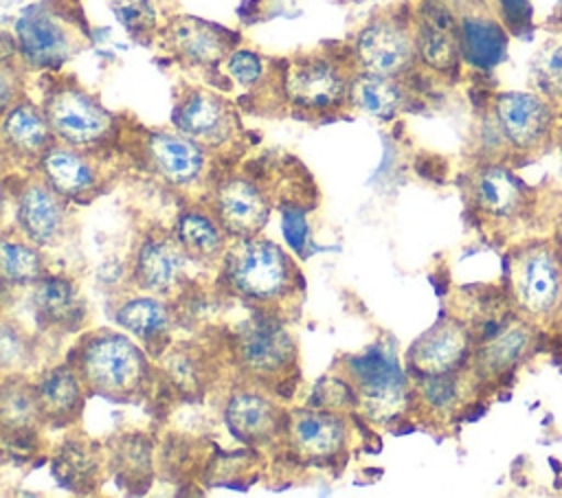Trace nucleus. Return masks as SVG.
Listing matches in <instances>:
<instances>
[{"label":"nucleus","instance_id":"nucleus-1","mask_svg":"<svg viewBox=\"0 0 562 498\" xmlns=\"http://www.w3.org/2000/svg\"><path fill=\"white\" fill-rule=\"evenodd\" d=\"M512 298L536 327L562 320V257L547 244H531L512 259Z\"/></svg>","mask_w":562,"mask_h":498},{"label":"nucleus","instance_id":"nucleus-2","mask_svg":"<svg viewBox=\"0 0 562 498\" xmlns=\"http://www.w3.org/2000/svg\"><path fill=\"white\" fill-rule=\"evenodd\" d=\"M79 46L72 20L48 2L26 9L15 20V48L29 66L57 68Z\"/></svg>","mask_w":562,"mask_h":498},{"label":"nucleus","instance_id":"nucleus-3","mask_svg":"<svg viewBox=\"0 0 562 498\" xmlns=\"http://www.w3.org/2000/svg\"><path fill=\"white\" fill-rule=\"evenodd\" d=\"M81 375L103 395H127L145 375V358L125 336L103 333L83 349Z\"/></svg>","mask_w":562,"mask_h":498},{"label":"nucleus","instance_id":"nucleus-4","mask_svg":"<svg viewBox=\"0 0 562 498\" xmlns=\"http://www.w3.org/2000/svg\"><path fill=\"white\" fill-rule=\"evenodd\" d=\"M492 121L516 151H538L553 134L555 110L540 92H501L494 97Z\"/></svg>","mask_w":562,"mask_h":498},{"label":"nucleus","instance_id":"nucleus-5","mask_svg":"<svg viewBox=\"0 0 562 498\" xmlns=\"http://www.w3.org/2000/svg\"><path fill=\"white\" fill-rule=\"evenodd\" d=\"M292 268L279 246L268 239L244 241L231 257V283L246 296L270 301L290 285Z\"/></svg>","mask_w":562,"mask_h":498},{"label":"nucleus","instance_id":"nucleus-6","mask_svg":"<svg viewBox=\"0 0 562 498\" xmlns=\"http://www.w3.org/2000/svg\"><path fill=\"white\" fill-rule=\"evenodd\" d=\"M349 373L356 380L367 412L373 417H389L402 408L406 397L404 375L391 349L375 344L360 355H353L349 360Z\"/></svg>","mask_w":562,"mask_h":498},{"label":"nucleus","instance_id":"nucleus-7","mask_svg":"<svg viewBox=\"0 0 562 498\" xmlns=\"http://www.w3.org/2000/svg\"><path fill=\"white\" fill-rule=\"evenodd\" d=\"M44 114L55 136L68 145H90L101 140L112 125V116L83 90L55 88L44 103Z\"/></svg>","mask_w":562,"mask_h":498},{"label":"nucleus","instance_id":"nucleus-8","mask_svg":"<svg viewBox=\"0 0 562 498\" xmlns=\"http://www.w3.org/2000/svg\"><path fill=\"white\" fill-rule=\"evenodd\" d=\"M415 48L437 72H454L461 55V26L446 0H422L415 18Z\"/></svg>","mask_w":562,"mask_h":498},{"label":"nucleus","instance_id":"nucleus-9","mask_svg":"<svg viewBox=\"0 0 562 498\" xmlns=\"http://www.w3.org/2000/svg\"><path fill=\"white\" fill-rule=\"evenodd\" d=\"M415 50V35L393 18L369 22L356 42V55L362 68L386 77L404 72L411 66Z\"/></svg>","mask_w":562,"mask_h":498},{"label":"nucleus","instance_id":"nucleus-10","mask_svg":"<svg viewBox=\"0 0 562 498\" xmlns=\"http://www.w3.org/2000/svg\"><path fill=\"white\" fill-rule=\"evenodd\" d=\"M340 68L325 57H305L288 70L285 90L292 103L305 110H327L349 97Z\"/></svg>","mask_w":562,"mask_h":498},{"label":"nucleus","instance_id":"nucleus-11","mask_svg":"<svg viewBox=\"0 0 562 498\" xmlns=\"http://www.w3.org/2000/svg\"><path fill=\"white\" fill-rule=\"evenodd\" d=\"M176 127L198 143L217 145L233 132V112L224 99L206 90H191L173 112Z\"/></svg>","mask_w":562,"mask_h":498},{"label":"nucleus","instance_id":"nucleus-12","mask_svg":"<svg viewBox=\"0 0 562 498\" xmlns=\"http://www.w3.org/2000/svg\"><path fill=\"white\" fill-rule=\"evenodd\" d=\"M167 42L178 57L195 66H211L228 55L235 37L233 33L211 22L184 15V18H176L169 24Z\"/></svg>","mask_w":562,"mask_h":498},{"label":"nucleus","instance_id":"nucleus-13","mask_svg":"<svg viewBox=\"0 0 562 498\" xmlns=\"http://www.w3.org/2000/svg\"><path fill=\"white\" fill-rule=\"evenodd\" d=\"M470 349V331L457 320H441L413 347V364L426 375L457 371Z\"/></svg>","mask_w":562,"mask_h":498},{"label":"nucleus","instance_id":"nucleus-14","mask_svg":"<svg viewBox=\"0 0 562 498\" xmlns=\"http://www.w3.org/2000/svg\"><path fill=\"white\" fill-rule=\"evenodd\" d=\"M536 347V325L525 320H509L496 336L483 342L476 353V373L481 377H498L516 369L531 355Z\"/></svg>","mask_w":562,"mask_h":498},{"label":"nucleus","instance_id":"nucleus-15","mask_svg":"<svg viewBox=\"0 0 562 498\" xmlns=\"http://www.w3.org/2000/svg\"><path fill=\"white\" fill-rule=\"evenodd\" d=\"M476 206L496 219L516 217L525 208V184L514 171L503 165H487L476 171L472 180Z\"/></svg>","mask_w":562,"mask_h":498},{"label":"nucleus","instance_id":"nucleus-16","mask_svg":"<svg viewBox=\"0 0 562 498\" xmlns=\"http://www.w3.org/2000/svg\"><path fill=\"white\" fill-rule=\"evenodd\" d=\"M241 362L261 375L281 371L294 355L290 336L272 322H255L244 329L239 340Z\"/></svg>","mask_w":562,"mask_h":498},{"label":"nucleus","instance_id":"nucleus-17","mask_svg":"<svg viewBox=\"0 0 562 498\" xmlns=\"http://www.w3.org/2000/svg\"><path fill=\"white\" fill-rule=\"evenodd\" d=\"M461 26V55L481 70L494 68L507 48L505 24L487 13H465L459 18Z\"/></svg>","mask_w":562,"mask_h":498},{"label":"nucleus","instance_id":"nucleus-18","mask_svg":"<svg viewBox=\"0 0 562 498\" xmlns=\"http://www.w3.org/2000/svg\"><path fill=\"white\" fill-rule=\"evenodd\" d=\"M50 123L44 110H37L29 101L13 103L4 110L2 138L4 145L22 156H44L50 145Z\"/></svg>","mask_w":562,"mask_h":498},{"label":"nucleus","instance_id":"nucleus-19","mask_svg":"<svg viewBox=\"0 0 562 498\" xmlns=\"http://www.w3.org/2000/svg\"><path fill=\"white\" fill-rule=\"evenodd\" d=\"M217 213L228 230L248 237L263 226L268 204L250 182L228 180L217 193Z\"/></svg>","mask_w":562,"mask_h":498},{"label":"nucleus","instance_id":"nucleus-20","mask_svg":"<svg viewBox=\"0 0 562 498\" xmlns=\"http://www.w3.org/2000/svg\"><path fill=\"white\" fill-rule=\"evenodd\" d=\"M18 217L31 241L50 244L61 230L64 222V206L59 193L50 184H29L22 191Z\"/></svg>","mask_w":562,"mask_h":498},{"label":"nucleus","instance_id":"nucleus-21","mask_svg":"<svg viewBox=\"0 0 562 498\" xmlns=\"http://www.w3.org/2000/svg\"><path fill=\"white\" fill-rule=\"evenodd\" d=\"M149 156L156 169L171 182L184 184L198 178L202 169V149L200 143L187 134L160 132L149 138Z\"/></svg>","mask_w":562,"mask_h":498},{"label":"nucleus","instance_id":"nucleus-22","mask_svg":"<svg viewBox=\"0 0 562 498\" xmlns=\"http://www.w3.org/2000/svg\"><path fill=\"white\" fill-rule=\"evenodd\" d=\"M33 307L50 327L70 329L83 318V303L75 285L64 276H44L35 281Z\"/></svg>","mask_w":562,"mask_h":498},{"label":"nucleus","instance_id":"nucleus-23","mask_svg":"<svg viewBox=\"0 0 562 498\" xmlns=\"http://www.w3.org/2000/svg\"><path fill=\"white\" fill-rule=\"evenodd\" d=\"M290 439L296 450L310 456L334 454L345 441L338 417L321 410H301L290 421Z\"/></svg>","mask_w":562,"mask_h":498},{"label":"nucleus","instance_id":"nucleus-24","mask_svg":"<svg viewBox=\"0 0 562 498\" xmlns=\"http://www.w3.org/2000/svg\"><path fill=\"white\" fill-rule=\"evenodd\" d=\"M46 182L59 193L77 197L94 186V169L86 156L70 147H50L42 156Z\"/></svg>","mask_w":562,"mask_h":498},{"label":"nucleus","instance_id":"nucleus-25","mask_svg":"<svg viewBox=\"0 0 562 498\" xmlns=\"http://www.w3.org/2000/svg\"><path fill=\"white\" fill-rule=\"evenodd\" d=\"M184 252L171 241H145L136 261L138 281L154 292H165L176 285L182 274Z\"/></svg>","mask_w":562,"mask_h":498},{"label":"nucleus","instance_id":"nucleus-26","mask_svg":"<svg viewBox=\"0 0 562 498\" xmlns=\"http://www.w3.org/2000/svg\"><path fill=\"white\" fill-rule=\"evenodd\" d=\"M349 101L378 118H391L402 105V90L393 77L362 72L349 86Z\"/></svg>","mask_w":562,"mask_h":498},{"label":"nucleus","instance_id":"nucleus-27","mask_svg":"<svg viewBox=\"0 0 562 498\" xmlns=\"http://www.w3.org/2000/svg\"><path fill=\"white\" fill-rule=\"evenodd\" d=\"M274 408L259 395H237L226 408V423L239 439L257 441L272 432Z\"/></svg>","mask_w":562,"mask_h":498},{"label":"nucleus","instance_id":"nucleus-28","mask_svg":"<svg viewBox=\"0 0 562 498\" xmlns=\"http://www.w3.org/2000/svg\"><path fill=\"white\" fill-rule=\"evenodd\" d=\"M35 393H37L42 415H46L50 419L72 415L79 404L77 375L66 366H57V369H50L48 373H44Z\"/></svg>","mask_w":562,"mask_h":498},{"label":"nucleus","instance_id":"nucleus-29","mask_svg":"<svg viewBox=\"0 0 562 498\" xmlns=\"http://www.w3.org/2000/svg\"><path fill=\"white\" fill-rule=\"evenodd\" d=\"M531 81L536 92L562 105V39H549L533 57Z\"/></svg>","mask_w":562,"mask_h":498},{"label":"nucleus","instance_id":"nucleus-30","mask_svg":"<svg viewBox=\"0 0 562 498\" xmlns=\"http://www.w3.org/2000/svg\"><path fill=\"white\" fill-rule=\"evenodd\" d=\"M178 237H180V246L191 257H198V259H213L222 250V237L215 224L200 213L182 215L178 226Z\"/></svg>","mask_w":562,"mask_h":498},{"label":"nucleus","instance_id":"nucleus-31","mask_svg":"<svg viewBox=\"0 0 562 498\" xmlns=\"http://www.w3.org/2000/svg\"><path fill=\"white\" fill-rule=\"evenodd\" d=\"M119 325L140 338H154L167 329V309L154 298H134L119 309Z\"/></svg>","mask_w":562,"mask_h":498},{"label":"nucleus","instance_id":"nucleus-32","mask_svg":"<svg viewBox=\"0 0 562 498\" xmlns=\"http://www.w3.org/2000/svg\"><path fill=\"white\" fill-rule=\"evenodd\" d=\"M37 415H42V408L35 388L22 384H7L2 388V423L7 430L22 432L33 426Z\"/></svg>","mask_w":562,"mask_h":498},{"label":"nucleus","instance_id":"nucleus-33","mask_svg":"<svg viewBox=\"0 0 562 498\" xmlns=\"http://www.w3.org/2000/svg\"><path fill=\"white\" fill-rule=\"evenodd\" d=\"M2 272L13 283H35L42 279L40 252L22 241H2Z\"/></svg>","mask_w":562,"mask_h":498},{"label":"nucleus","instance_id":"nucleus-34","mask_svg":"<svg viewBox=\"0 0 562 498\" xmlns=\"http://www.w3.org/2000/svg\"><path fill=\"white\" fill-rule=\"evenodd\" d=\"M422 397L439 412L452 410L463 399V380L457 371L432 373L422 384Z\"/></svg>","mask_w":562,"mask_h":498},{"label":"nucleus","instance_id":"nucleus-35","mask_svg":"<svg viewBox=\"0 0 562 498\" xmlns=\"http://www.w3.org/2000/svg\"><path fill=\"white\" fill-rule=\"evenodd\" d=\"M112 9L132 35L149 33L156 26V11L149 0H112Z\"/></svg>","mask_w":562,"mask_h":498},{"label":"nucleus","instance_id":"nucleus-36","mask_svg":"<svg viewBox=\"0 0 562 498\" xmlns=\"http://www.w3.org/2000/svg\"><path fill=\"white\" fill-rule=\"evenodd\" d=\"M92 472H94V463L90 461L88 452L77 450L75 445L68 450H61V454L55 461V476L68 489L75 487L77 483H86Z\"/></svg>","mask_w":562,"mask_h":498},{"label":"nucleus","instance_id":"nucleus-37","mask_svg":"<svg viewBox=\"0 0 562 498\" xmlns=\"http://www.w3.org/2000/svg\"><path fill=\"white\" fill-rule=\"evenodd\" d=\"M314 404L325 410H342L356 404V393L340 380H323L314 391Z\"/></svg>","mask_w":562,"mask_h":498},{"label":"nucleus","instance_id":"nucleus-38","mask_svg":"<svg viewBox=\"0 0 562 498\" xmlns=\"http://www.w3.org/2000/svg\"><path fill=\"white\" fill-rule=\"evenodd\" d=\"M228 75L241 86H255L261 79L263 64L252 50H233L226 59Z\"/></svg>","mask_w":562,"mask_h":498},{"label":"nucleus","instance_id":"nucleus-39","mask_svg":"<svg viewBox=\"0 0 562 498\" xmlns=\"http://www.w3.org/2000/svg\"><path fill=\"white\" fill-rule=\"evenodd\" d=\"M498 2V18L505 29L520 33L531 20L529 0H496Z\"/></svg>","mask_w":562,"mask_h":498},{"label":"nucleus","instance_id":"nucleus-40","mask_svg":"<svg viewBox=\"0 0 562 498\" xmlns=\"http://www.w3.org/2000/svg\"><path fill=\"white\" fill-rule=\"evenodd\" d=\"M281 228H283L285 241L296 252H301L305 241H307V224H305L303 213L299 208H294V206H285L283 208V217H281Z\"/></svg>","mask_w":562,"mask_h":498},{"label":"nucleus","instance_id":"nucleus-41","mask_svg":"<svg viewBox=\"0 0 562 498\" xmlns=\"http://www.w3.org/2000/svg\"><path fill=\"white\" fill-rule=\"evenodd\" d=\"M22 355H24V347H22L18 333H13L11 327H4L2 329V364H4V369L22 362Z\"/></svg>","mask_w":562,"mask_h":498},{"label":"nucleus","instance_id":"nucleus-42","mask_svg":"<svg viewBox=\"0 0 562 498\" xmlns=\"http://www.w3.org/2000/svg\"><path fill=\"white\" fill-rule=\"evenodd\" d=\"M555 22H560V29H562V0H560V4H558V9H555Z\"/></svg>","mask_w":562,"mask_h":498}]
</instances>
